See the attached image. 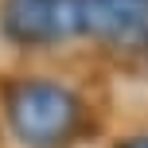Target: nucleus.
Here are the masks:
<instances>
[{
	"mask_svg": "<svg viewBox=\"0 0 148 148\" xmlns=\"http://www.w3.org/2000/svg\"><path fill=\"white\" fill-rule=\"evenodd\" d=\"M86 27V0H4V31L16 43L70 39Z\"/></svg>",
	"mask_w": 148,
	"mask_h": 148,
	"instance_id": "nucleus-1",
	"label": "nucleus"
},
{
	"mask_svg": "<svg viewBox=\"0 0 148 148\" xmlns=\"http://www.w3.org/2000/svg\"><path fill=\"white\" fill-rule=\"evenodd\" d=\"M78 113V105L70 101L66 90L55 86H23L16 94V125H20V136H27L35 148H51L59 140L70 136V121Z\"/></svg>",
	"mask_w": 148,
	"mask_h": 148,
	"instance_id": "nucleus-2",
	"label": "nucleus"
},
{
	"mask_svg": "<svg viewBox=\"0 0 148 148\" xmlns=\"http://www.w3.org/2000/svg\"><path fill=\"white\" fill-rule=\"evenodd\" d=\"M86 27L109 43L148 39V0H86Z\"/></svg>",
	"mask_w": 148,
	"mask_h": 148,
	"instance_id": "nucleus-3",
	"label": "nucleus"
},
{
	"mask_svg": "<svg viewBox=\"0 0 148 148\" xmlns=\"http://www.w3.org/2000/svg\"><path fill=\"white\" fill-rule=\"evenodd\" d=\"M133 148H148V140H140V144H133Z\"/></svg>",
	"mask_w": 148,
	"mask_h": 148,
	"instance_id": "nucleus-4",
	"label": "nucleus"
}]
</instances>
